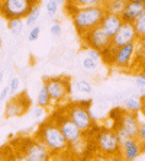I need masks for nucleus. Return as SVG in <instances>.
Masks as SVG:
<instances>
[{"instance_id": "obj_1", "label": "nucleus", "mask_w": 145, "mask_h": 161, "mask_svg": "<svg viewBox=\"0 0 145 161\" xmlns=\"http://www.w3.org/2000/svg\"><path fill=\"white\" fill-rule=\"evenodd\" d=\"M35 138H38L45 147L51 151L52 155H60L64 153H70L68 151V142L64 134L61 132L60 126L55 120L49 118L45 122H42L38 128Z\"/></svg>"}, {"instance_id": "obj_2", "label": "nucleus", "mask_w": 145, "mask_h": 161, "mask_svg": "<svg viewBox=\"0 0 145 161\" xmlns=\"http://www.w3.org/2000/svg\"><path fill=\"white\" fill-rule=\"evenodd\" d=\"M52 119L55 120L58 126H60L61 132L64 134L65 139L68 142V151L75 154H83L86 150V134L68 118L65 113V109L61 108L58 109L54 115Z\"/></svg>"}, {"instance_id": "obj_3", "label": "nucleus", "mask_w": 145, "mask_h": 161, "mask_svg": "<svg viewBox=\"0 0 145 161\" xmlns=\"http://www.w3.org/2000/svg\"><path fill=\"white\" fill-rule=\"evenodd\" d=\"M103 6H89V8H78L75 12L70 16L73 19V25H74L77 34L81 36L84 32L99 26L102 19L104 16Z\"/></svg>"}, {"instance_id": "obj_4", "label": "nucleus", "mask_w": 145, "mask_h": 161, "mask_svg": "<svg viewBox=\"0 0 145 161\" xmlns=\"http://www.w3.org/2000/svg\"><path fill=\"white\" fill-rule=\"evenodd\" d=\"M19 155L16 158L26 161H47L52 157L51 151L45 147L38 138H25L22 139L19 147Z\"/></svg>"}, {"instance_id": "obj_5", "label": "nucleus", "mask_w": 145, "mask_h": 161, "mask_svg": "<svg viewBox=\"0 0 145 161\" xmlns=\"http://www.w3.org/2000/svg\"><path fill=\"white\" fill-rule=\"evenodd\" d=\"M49 96H51L52 105H64L70 99L71 94V79L67 75H55L44 80Z\"/></svg>"}, {"instance_id": "obj_6", "label": "nucleus", "mask_w": 145, "mask_h": 161, "mask_svg": "<svg viewBox=\"0 0 145 161\" xmlns=\"http://www.w3.org/2000/svg\"><path fill=\"white\" fill-rule=\"evenodd\" d=\"M64 109H65V113L68 115V118L84 134H87L94 126V118H93V113H92V109L83 106L80 102L70 103V105L64 106Z\"/></svg>"}, {"instance_id": "obj_7", "label": "nucleus", "mask_w": 145, "mask_h": 161, "mask_svg": "<svg viewBox=\"0 0 145 161\" xmlns=\"http://www.w3.org/2000/svg\"><path fill=\"white\" fill-rule=\"evenodd\" d=\"M96 147L97 151L104 155H120V145L119 141H118V136H116L115 129H109V128H103L102 131H99L96 134Z\"/></svg>"}, {"instance_id": "obj_8", "label": "nucleus", "mask_w": 145, "mask_h": 161, "mask_svg": "<svg viewBox=\"0 0 145 161\" xmlns=\"http://www.w3.org/2000/svg\"><path fill=\"white\" fill-rule=\"evenodd\" d=\"M38 0H2L0 3V15L8 19L26 18L28 12Z\"/></svg>"}, {"instance_id": "obj_9", "label": "nucleus", "mask_w": 145, "mask_h": 161, "mask_svg": "<svg viewBox=\"0 0 145 161\" xmlns=\"http://www.w3.org/2000/svg\"><path fill=\"white\" fill-rule=\"evenodd\" d=\"M81 39L86 47L96 48V49H99V51H103L104 48H108L109 45L112 44V38L102 29L100 25L93 28V29L87 31V32H84V34L81 35Z\"/></svg>"}, {"instance_id": "obj_10", "label": "nucleus", "mask_w": 145, "mask_h": 161, "mask_svg": "<svg viewBox=\"0 0 145 161\" xmlns=\"http://www.w3.org/2000/svg\"><path fill=\"white\" fill-rule=\"evenodd\" d=\"M29 106H31V99L28 97V93L22 92L20 94L15 96L6 103L4 106V116L6 118H19V116H23L28 110H29Z\"/></svg>"}, {"instance_id": "obj_11", "label": "nucleus", "mask_w": 145, "mask_h": 161, "mask_svg": "<svg viewBox=\"0 0 145 161\" xmlns=\"http://www.w3.org/2000/svg\"><path fill=\"white\" fill-rule=\"evenodd\" d=\"M135 49H137V41L116 48L115 54H113V64L112 65L116 68H131V65L134 64Z\"/></svg>"}, {"instance_id": "obj_12", "label": "nucleus", "mask_w": 145, "mask_h": 161, "mask_svg": "<svg viewBox=\"0 0 145 161\" xmlns=\"http://www.w3.org/2000/svg\"><path fill=\"white\" fill-rule=\"evenodd\" d=\"M138 39L137 31L134 28V23L131 22H122L119 31L116 32L113 36H112V47L113 48H119L125 44H129V42H135Z\"/></svg>"}, {"instance_id": "obj_13", "label": "nucleus", "mask_w": 145, "mask_h": 161, "mask_svg": "<svg viewBox=\"0 0 145 161\" xmlns=\"http://www.w3.org/2000/svg\"><path fill=\"white\" fill-rule=\"evenodd\" d=\"M139 124H141V120L138 118V113L129 112V110L125 109L122 113V116H120V119L115 124V128L116 126L122 128V129H125V131L128 132V135H129L131 138H137Z\"/></svg>"}, {"instance_id": "obj_14", "label": "nucleus", "mask_w": 145, "mask_h": 161, "mask_svg": "<svg viewBox=\"0 0 145 161\" xmlns=\"http://www.w3.org/2000/svg\"><path fill=\"white\" fill-rule=\"evenodd\" d=\"M142 12H145V2H137V0H126V4L123 8L120 18L123 22H134Z\"/></svg>"}, {"instance_id": "obj_15", "label": "nucleus", "mask_w": 145, "mask_h": 161, "mask_svg": "<svg viewBox=\"0 0 145 161\" xmlns=\"http://www.w3.org/2000/svg\"><path fill=\"white\" fill-rule=\"evenodd\" d=\"M142 154L138 138H128L120 145V157L125 160H137Z\"/></svg>"}, {"instance_id": "obj_16", "label": "nucleus", "mask_w": 145, "mask_h": 161, "mask_svg": "<svg viewBox=\"0 0 145 161\" xmlns=\"http://www.w3.org/2000/svg\"><path fill=\"white\" fill-rule=\"evenodd\" d=\"M122 18L119 15H113V13H104L103 19L100 22V28L109 35V36H113V35L119 31L120 25H122Z\"/></svg>"}, {"instance_id": "obj_17", "label": "nucleus", "mask_w": 145, "mask_h": 161, "mask_svg": "<svg viewBox=\"0 0 145 161\" xmlns=\"http://www.w3.org/2000/svg\"><path fill=\"white\" fill-rule=\"evenodd\" d=\"M126 4V0H103V9L106 13L113 15H122L123 8Z\"/></svg>"}, {"instance_id": "obj_18", "label": "nucleus", "mask_w": 145, "mask_h": 161, "mask_svg": "<svg viewBox=\"0 0 145 161\" xmlns=\"http://www.w3.org/2000/svg\"><path fill=\"white\" fill-rule=\"evenodd\" d=\"M36 105L42 106V108H49L52 106V100H51V96H49L48 90H47V86L42 84L39 92H38V96H36Z\"/></svg>"}, {"instance_id": "obj_19", "label": "nucleus", "mask_w": 145, "mask_h": 161, "mask_svg": "<svg viewBox=\"0 0 145 161\" xmlns=\"http://www.w3.org/2000/svg\"><path fill=\"white\" fill-rule=\"evenodd\" d=\"M39 13H41V6H39V3L34 4L32 8H31V10L28 12V15H26L25 18V25L28 28H32L35 25V23L38 22V19H39Z\"/></svg>"}, {"instance_id": "obj_20", "label": "nucleus", "mask_w": 145, "mask_h": 161, "mask_svg": "<svg viewBox=\"0 0 145 161\" xmlns=\"http://www.w3.org/2000/svg\"><path fill=\"white\" fill-rule=\"evenodd\" d=\"M8 28H9V31L12 32V35L18 36V35L22 32L23 28H25V20H23V18L9 19L8 20Z\"/></svg>"}, {"instance_id": "obj_21", "label": "nucleus", "mask_w": 145, "mask_h": 161, "mask_svg": "<svg viewBox=\"0 0 145 161\" xmlns=\"http://www.w3.org/2000/svg\"><path fill=\"white\" fill-rule=\"evenodd\" d=\"M73 8H89V6H103V0H67Z\"/></svg>"}, {"instance_id": "obj_22", "label": "nucleus", "mask_w": 145, "mask_h": 161, "mask_svg": "<svg viewBox=\"0 0 145 161\" xmlns=\"http://www.w3.org/2000/svg\"><path fill=\"white\" fill-rule=\"evenodd\" d=\"M132 23H134V28L137 31L138 39H144L145 38V12H142Z\"/></svg>"}, {"instance_id": "obj_23", "label": "nucleus", "mask_w": 145, "mask_h": 161, "mask_svg": "<svg viewBox=\"0 0 145 161\" xmlns=\"http://www.w3.org/2000/svg\"><path fill=\"white\" fill-rule=\"evenodd\" d=\"M123 106H125V109L129 110V112L139 113L141 112L142 102L139 100L138 97H128V99H125V102H123Z\"/></svg>"}, {"instance_id": "obj_24", "label": "nucleus", "mask_w": 145, "mask_h": 161, "mask_svg": "<svg viewBox=\"0 0 145 161\" xmlns=\"http://www.w3.org/2000/svg\"><path fill=\"white\" fill-rule=\"evenodd\" d=\"M75 90L77 92H80V93H84V94H89L93 92V87H92V84H90L87 80H77L75 81Z\"/></svg>"}, {"instance_id": "obj_25", "label": "nucleus", "mask_w": 145, "mask_h": 161, "mask_svg": "<svg viewBox=\"0 0 145 161\" xmlns=\"http://www.w3.org/2000/svg\"><path fill=\"white\" fill-rule=\"evenodd\" d=\"M45 8H47V13H48L49 18H54V16L57 15V12H58L60 4L57 3L55 0H48V2L45 3Z\"/></svg>"}, {"instance_id": "obj_26", "label": "nucleus", "mask_w": 145, "mask_h": 161, "mask_svg": "<svg viewBox=\"0 0 145 161\" xmlns=\"http://www.w3.org/2000/svg\"><path fill=\"white\" fill-rule=\"evenodd\" d=\"M81 65L86 68V70H94V68L97 67V61L93 60L92 57L86 55L84 58H83V61H81Z\"/></svg>"}, {"instance_id": "obj_27", "label": "nucleus", "mask_w": 145, "mask_h": 161, "mask_svg": "<svg viewBox=\"0 0 145 161\" xmlns=\"http://www.w3.org/2000/svg\"><path fill=\"white\" fill-rule=\"evenodd\" d=\"M86 55L87 57H92L93 60H102V51L96 48H90V47H86Z\"/></svg>"}, {"instance_id": "obj_28", "label": "nucleus", "mask_w": 145, "mask_h": 161, "mask_svg": "<svg viewBox=\"0 0 145 161\" xmlns=\"http://www.w3.org/2000/svg\"><path fill=\"white\" fill-rule=\"evenodd\" d=\"M39 34H41V26H38V25H35V26L31 28V32H29V36H28V39H29L31 42L36 41L38 36H39Z\"/></svg>"}, {"instance_id": "obj_29", "label": "nucleus", "mask_w": 145, "mask_h": 161, "mask_svg": "<svg viewBox=\"0 0 145 161\" xmlns=\"http://www.w3.org/2000/svg\"><path fill=\"white\" fill-rule=\"evenodd\" d=\"M49 32H51L54 36H60V35L63 34V26H61V23L54 22V25H51V28H49Z\"/></svg>"}, {"instance_id": "obj_30", "label": "nucleus", "mask_w": 145, "mask_h": 161, "mask_svg": "<svg viewBox=\"0 0 145 161\" xmlns=\"http://www.w3.org/2000/svg\"><path fill=\"white\" fill-rule=\"evenodd\" d=\"M32 113H34V118H36V119H42V118L45 116V108L36 105L34 109H32Z\"/></svg>"}, {"instance_id": "obj_31", "label": "nucleus", "mask_w": 145, "mask_h": 161, "mask_svg": "<svg viewBox=\"0 0 145 161\" xmlns=\"http://www.w3.org/2000/svg\"><path fill=\"white\" fill-rule=\"evenodd\" d=\"M9 90H10V94H16V92L19 90V79L18 77H13L9 83Z\"/></svg>"}, {"instance_id": "obj_32", "label": "nucleus", "mask_w": 145, "mask_h": 161, "mask_svg": "<svg viewBox=\"0 0 145 161\" xmlns=\"http://www.w3.org/2000/svg\"><path fill=\"white\" fill-rule=\"evenodd\" d=\"M137 138H138V141L145 139V122H141V124H139V129H138Z\"/></svg>"}, {"instance_id": "obj_33", "label": "nucleus", "mask_w": 145, "mask_h": 161, "mask_svg": "<svg viewBox=\"0 0 145 161\" xmlns=\"http://www.w3.org/2000/svg\"><path fill=\"white\" fill-rule=\"evenodd\" d=\"M9 94H10V90H9V86H4L3 90L0 92V103L3 100H6V97H8Z\"/></svg>"}, {"instance_id": "obj_34", "label": "nucleus", "mask_w": 145, "mask_h": 161, "mask_svg": "<svg viewBox=\"0 0 145 161\" xmlns=\"http://www.w3.org/2000/svg\"><path fill=\"white\" fill-rule=\"evenodd\" d=\"M142 106H141V113H142V116L145 118V96H142Z\"/></svg>"}, {"instance_id": "obj_35", "label": "nucleus", "mask_w": 145, "mask_h": 161, "mask_svg": "<svg viewBox=\"0 0 145 161\" xmlns=\"http://www.w3.org/2000/svg\"><path fill=\"white\" fill-rule=\"evenodd\" d=\"M139 145H141V151H142V154H145V139L139 141Z\"/></svg>"}, {"instance_id": "obj_36", "label": "nucleus", "mask_w": 145, "mask_h": 161, "mask_svg": "<svg viewBox=\"0 0 145 161\" xmlns=\"http://www.w3.org/2000/svg\"><path fill=\"white\" fill-rule=\"evenodd\" d=\"M55 2H57L58 4H61V6H64V4L67 3V0H55Z\"/></svg>"}, {"instance_id": "obj_37", "label": "nucleus", "mask_w": 145, "mask_h": 161, "mask_svg": "<svg viewBox=\"0 0 145 161\" xmlns=\"http://www.w3.org/2000/svg\"><path fill=\"white\" fill-rule=\"evenodd\" d=\"M3 77H4V73L2 71V70H0V83L3 81Z\"/></svg>"}, {"instance_id": "obj_38", "label": "nucleus", "mask_w": 145, "mask_h": 161, "mask_svg": "<svg viewBox=\"0 0 145 161\" xmlns=\"http://www.w3.org/2000/svg\"><path fill=\"white\" fill-rule=\"evenodd\" d=\"M137 2H145V0H137Z\"/></svg>"}, {"instance_id": "obj_39", "label": "nucleus", "mask_w": 145, "mask_h": 161, "mask_svg": "<svg viewBox=\"0 0 145 161\" xmlns=\"http://www.w3.org/2000/svg\"><path fill=\"white\" fill-rule=\"evenodd\" d=\"M142 41H144V44H145V38H144V39H142Z\"/></svg>"}, {"instance_id": "obj_40", "label": "nucleus", "mask_w": 145, "mask_h": 161, "mask_svg": "<svg viewBox=\"0 0 145 161\" xmlns=\"http://www.w3.org/2000/svg\"><path fill=\"white\" fill-rule=\"evenodd\" d=\"M144 87H145V86H144Z\"/></svg>"}]
</instances>
